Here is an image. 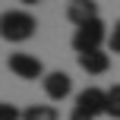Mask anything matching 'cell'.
<instances>
[{
    "label": "cell",
    "instance_id": "cell-10",
    "mask_svg": "<svg viewBox=\"0 0 120 120\" xmlns=\"http://www.w3.org/2000/svg\"><path fill=\"white\" fill-rule=\"evenodd\" d=\"M108 48H111V54H120V19L114 22V29H111V38H108Z\"/></svg>",
    "mask_w": 120,
    "mask_h": 120
},
{
    "label": "cell",
    "instance_id": "cell-2",
    "mask_svg": "<svg viewBox=\"0 0 120 120\" xmlns=\"http://www.w3.org/2000/svg\"><path fill=\"white\" fill-rule=\"evenodd\" d=\"M108 25L101 22V19H92V22L79 25L76 32H73V51L76 54H89V51H101V44L108 41Z\"/></svg>",
    "mask_w": 120,
    "mask_h": 120
},
{
    "label": "cell",
    "instance_id": "cell-11",
    "mask_svg": "<svg viewBox=\"0 0 120 120\" xmlns=\"http://www.w3.org/2000/svg\"><path fill=\"white\" fill-rule=\"evenodd\" d=\"M0 120H22V114H19L16 108H13V104H0Z\"/></svg>",
    "mask_w": 120,
    "mask_h": 120
},
{
    "label": "cell",
    "instance_id": "cell-3",
    "mask_svg": "<svg viewBox=\"0 0 120 120\" xmlns=\"http://www.w3.org/2000/svg\"><path fill=\"white\" fill-rule=\"evenodd\" d=\"M6 66L16 79H25V82H35V79H44V63L38 60L35 54H25V51H16V54L6 57Z\"/></svg>",
    "mask_w": 120,
    "mask_h": 120
},
{
    "label": "cell",
    "instance_id": "cell-13",
    "mask_svg": "<svg viewBox=\"0 0 120 120\" xmlns=\"http://www.w3.org/2000/svg\"><path fill=\"white\" fill-rule=\"evenodd\" d=\"M22 3H25V6H35V3H38V0H22Z\"/></svg>",
    "mask_w": 120,
    "mask_h": 120
},
{
    "label": "cell",
    "instance_id": "cell-1",
    "mask_svg": "<svg viewBox=\"0 0 120 120\" xmlns=\"http://www.w3.org/2000/svg\"><path fill=\"white\" fill-rule=\"evenodd\" d=\"M38 29V19L29 10H6L0 16V35L3 41H29Z\"/></svg>",
    "mask_w": 120,
    "mask_h": 120
},
{
    "label": "cell",
    "instance_id": "cell-7",
    "mask_svg": "<svg viewBox=\"0 0 120 120\" xmlns=\"http://www.w3.org/2000/svg\"><path fill=\"white\" fill-rule=\"evenodd\" d=\"M79 66H82L89 76H101L111 70V54L104 51H89V54H79Z\"/></svg>",
    "mask_w": 120,
    "mask_h": 120
},
{
    "label": "cell",
    "instance_id": "cell-12",
    "mask_svg": "<svg viewBox=\"0 0 120 120\" xmlns=\"http://www.w3.org/2000/svg\"><path fill=\"white\" fill-rule=\"evenodd\" d=\"M70 120H92V117H82V114H73Z\"/></svg>",
    "mask_w": 120,
    "mask_h": 120
},
{
    "label": "cell",
    "instance_id": "cell-8",
    "mask_svg": "<svg viewBox=\"0 0 120 120\" xmlns=\"http://www.w3.org/2000/svg\"><path fill=\"white\" fill-rule=\"evenodd\" d=\"M57 108L54 104H29L22 111V120H57Z\"/></svg>",
    "mask_w": 120,
    "mask_h": 120
},
{
    "label": "cell",
    "instance_id": "cell-6",
    "mask_svg": "<svg viewBox=\"0 0 120 120\" xmlns=\"http://www.w3.org/2000/svg\"><path fill=\"white\" fill-rule=\"evenodd\" d=\"M66 19L79 29V25L98 19V3H95V0H70V6H66Z\"/></svg>",
    "mask_w": 120,
    "mask_h": 120
},
{
    "label": "cell",
    "instance_id": "cell-9",
    "mask_svg": "<svg viewBox=\"0 0 120 120\" xmlns=\"http://www.w3.org/2000/svg\"><path fill=\"white\" fill-rule=\"evenodd\" d=\"M108 117L120 120V85H111L108 89Z\"/></svg>",
    "mask_w": 120,
    "mask_h": 120
},
{
    "label": "cell",
    "instance_id": "cell-4",
    "mask_svg": "<svg viewBox=\"0 0 120 120\" xmlns=\"http://www.w3.org/2000/svg\"><path fill=\"white\" fill-rule=\"evenodd\" d=\"M73 114H82V117H101L108 114V92L104 89H95V85H89V89H82L76 95V108H73Z\"/></svg>",
    "mask_w": 120,
    "mask_h": 120
},
{
    "label": "cell",
    "instance_id": "cell-5",
    "mask_svg": "<svg viewBox=\"0 0 120 120\" xmlns=\"http://www.w3.org/2000/svg\"><path fill=\"white\" fill-rule=\"evenodd\" d=\"M41 85H44V95H48L51 101H63L73 92V79H70V73H63V70L48 73V76L41 79Z\"/></svg>",
    "mask_w": 120,
    "mask_h": 120
}]
</instances>
